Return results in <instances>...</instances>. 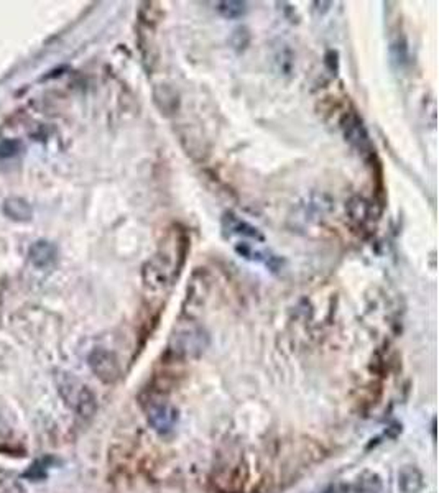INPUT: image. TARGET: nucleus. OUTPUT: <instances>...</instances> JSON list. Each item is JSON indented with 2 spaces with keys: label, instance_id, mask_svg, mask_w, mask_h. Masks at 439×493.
Masks as SVG:
<instances>
[{
  "label": "nucleus",
  "instance_id": "nucleus-4",
  "mask_svg": "<svg viewBox=\"0 0 439 493\" xmlns=\"http://www.w3.org/2000/svg\"><path fill=\"white\" fill-rule=\"evenodd\" d=\"M339 125H341L346 142H349L351 147H354L365 160H372V158H375V148L372 142H370L369 132L367 129H365L364 120L357 114L356 108L344 112L341 120H339Z\"/></svg>",
  "mask_w": 439,
  "mask_h": 493
},
{
  "label": "nucleus",
  "instance_id": "nucleus-2",
  "mask_svg": "<svg viewBox=\"0 0 439 493\" xmlns=\"http://www.w3.org/2000/svg\"><path fill=\"white\" fill-rule=\"evenodd\" d=\"M207 346L209 336L205 329L194 323H184L171 336L168 352L178 359H193L201 355Z\"/></svg>",
  "mask_w": 439,
  "mask_h": 493
},
{
  "label": "nucleus",
  "instance_id": "nucleus-12",
  "mask_svg": "<svg viewBox=\"0 0 439 493\" xmlns=\"http://www.w3.org/2000/svg\"><path fill=\"white\" fill-rule=\"evenodd\" d=\"M216 10L221 13L224 18H241L247 13V3L246 2H217Z\"/></svg>",
  "mask_w": 439,
  "mask_h": 493
},
{
  "label": "nucleus",
  "instance_id": "nucleus-10",
  "mask_svg": "<svg viewBox=\"0 0 439 493\" xmlns=\"http://www.w3.org/2000/svg\"><path fill=\"white\" fill-rule=\"evenodd\" d=\"M398 488L401 493H422L424 488V477L422 470L415 465H405L398 472Z\"/></svg>",
  "mask_w": 439,
  "mask_h": 493
},
{
  "label": "nucleus",
  "instance_id": "nucleus-11",
  "mask_svg": "<svg viewBox=\"0 0 439 493\" xmlns=\"http://www.w3.org/2000/svg\"><path fill=\"white\" fill-rule=\"evenodd\" d=\"M155 102L163 114H173L178 108V97H176L175 90L170 89L168 86L161 84L160 88L155 89Z\"/></svg>",
  "mask_w": 439,
  "mask_h": 493
},
{
  "label": "nucleus",
  "instance_id": "nucleus-6",
  "mask_svg": "<svg viewBox=\"0 0 439 493\" xmlns=\"http://www.w3.org/2000/svg\"><path fill=\"white\" fill-rule=\"evenodd\" d=\"M90 370L104 383H115L120 378V364L117 357L106 349H96L89 355Z\"/></svg>",
  "mask_w": 439,
  "mask_h": 493
},
{
  "label": "nucleus",
  "instance_id": "nucleus-13",
  "mask_svg": "<svg viewBox=\"0 0 439 493\" xmlns=\"http://www.w3.org/2000/svg\"><path fill=\"white\" fill-rule=\"evenodd\" d=\"M0 493H25L20 483L17 482H3L0 483Z\"/></svg>",
  "mask_w": 439,
  "mask_h": 493
},
{
  "label": "nucleus",
  "instance_id": "nucleus-3",
  "mask_svg": "<svg viewBox=\"0 0 439 493\" xmlns=\"http://www.w3.org/2000/svg\"><path fill=\"white\" fill-rule=\"evenodd\" d=\"M58 390H60L65 403L81 418H90L96 413V396L76 378L70 377V375H63L60 382H58Z\"/></svg>",
  "mask_w": 439,
  "mask_h": 493
},
{
  "label": "nucleus",
  "instance_id": "nucleus-7",
  "mask_svg": "<svg viewBox=\"0 0 439 493\" xmlns=\"http://www.w3.org/2000/svg\"><path fill=\"white\" fill-rule=\"evenodd\" d=\"M347 212H349L351 223L354 224L356 229L369 230L374 223V207L364 197H352L347 202Z\"/></svg>",
  "mask_w": 439,
  "mask_h": 493
},
{
  "label": "nucleus",
  "instance_id": "nucleus-9",
  "mask_svg": "<svg viewBox=\"0 0 439 493\" xmlns=\"http://www.w3.org/2000/svg\"><path fill=\"white\" fill-rule=\"evenodd\" d=\"M235 252L239 253V255L244 257V259L250 260V261H257V264H264L266 268L277 271L280 270V266H282V260L278 259L277 255H273V253L270 252H264V250H255L252 245H248L246 242H241L235 245Z\"/></svg>",
  "mask_w": 439,
  "mask_h": 493
},
{
  "label": "nucleus",
  "instance_id": "nucleus-14",
  "mask_svg": "<svg viewBox=\"0 0 439 493\" xmlns=\"http://www.w3.org/2000/svg\"><path fill=\"white\" fill-rule=\"evenodd\" d=\"M323 493H336V490H334V488H328V490H324Z\"/></svg>",
  "mask_w": 439,
  "mask_h": 493
},
{
  "label": "nucleus",
  "instance_id": "nucleus-5",
  "mask_svg": "<svg viewBox=\"0 0 439 493\" xmlns=\"http://www.w3.org/2000/svg\"><path fill=\"white\" fill-rule=\"evenodd\" d=\"M147 418L150 426L158 434L165 436V434H170L175 429L176 421H178V411L168 401L152 400L147 406Z\"/></svg>",
  "mask_w": 439,
  "mask_h": 493
},
{
  "label": "nucleus",
  "instance_id": "nucleus-8",
  "mask_svg": "<svg viewBox=\"0 0 439 493\" xmlns=\"http://www.w3.org/2000/svg\"><path fill=\"white\" fill-rule=\"evenodd\" d=\"M223 229L229 235H241V237L253 239V241L264 242L265 237L259 229L253 227L252 224H248L247 220L241 219L239 216H235L234 212H225L223 217Z\"/></svg>",
  "mask_w": 439,
  "mask_h": 493
},
{
  "label": "nucleus",
  "instance_id": "nucleus-1",
  "mask_svg": "<svg viewBox=\"0 0 439 493\" xmlns=\"http://www.w3.org/2000/svg\"><path fill=\"white\" fill-rule=\"evenodd\" d=\"M189 247L191 241L186 229L178 224L166 229L157 253L143 265L145 288L150 291H166L173 286L186 264Z\"/></svg>",
  "mask_w": 439,
  "mask_h": 493
}]
</instances>
